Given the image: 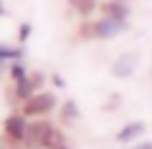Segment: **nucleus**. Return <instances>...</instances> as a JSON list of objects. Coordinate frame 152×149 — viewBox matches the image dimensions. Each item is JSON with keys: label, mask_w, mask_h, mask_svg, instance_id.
<instances>
[{"label": "nucleus", "mask_w": 152, "mask_h": 149, "mask_svg": "<svg viewBox=\"0 0 152 149\" xmlns=\"http://www.w3.org/2000/svg\"><path fill=\"white\" fill-rule=\"evenodd\" d=\"M56 104H58V99L53 91H36L28 101H23L20 114L23 116H46L51 109H56Z\"/></svg>", "instance_id": "nucleus-1"}, {"label": "nucleus", "mask_w": 152, "mask_h": 149, "mask_svg": "<svg viewBox=\"0 0 152 149\" xmlns=\"http://www.w3.org/2000/svg\"><path fill=\"white\" fill-rule=\"evenodd\" d=\"M127 28H129V20H114V18H107L104 15L102 20H96L91 25V38H114L119 36V33H124Z\"/></svg>", "instance_id": "nucleus-2"}, {"label": "nucleus", "mask_w": 152, "mask_h": 149, "mask_svg": "<svg viewBox=\"0 0 152 149\" xmlns=\"http://www.w3.org/2000/svg\"><path fill=\"white\" fill-rule=\"evenodd\" d=\"M28 124H31V121H28L23 114H10V116L5 119V124H3V132H5V137L10 139V142H15V144H26Z\"/></svg>", "instance_id": "nucleus-3"}, {"label": "nucleus", "mask_w": 152, "mask_h": 149, "mask_svg": "<svg viewBox=\"0 0 152 149\" xmlns=\"http://www.w3.org/2000/svg\"><path fill=\"white\" fill-rule=\"evenodd\" d=\"M51 132H53L51 121H43V119L31 121L28 124V134H26V147L28 149H43V142Z\"/></svg>", "instance_id": "nucleus-4"}, {"label": "nucleus", "mask_w": 152, "mask_h": 149, "mask_svg": "<svg viewBox=\"0 0 152 149\" xmlns=\"http://www.w3.org/2000/svg\"><path fill=\"white\" fill-rule=\"evenodd\" d=\"M137 66H140V56L137 53H122L119 58L112 63V73L117 76V78H127V76H132L137 71Z\"/></svg>", "instance_id": "nucleus-5"}, {"label": "nucleus", "mask_w": 152, "mask_h": 149, "mask_svg": "<svg viewBox=\"0 0 152 149\" xmlns=\"http://www.w3.org/2000/svg\"><path fill=\"white\" fill-rule=\"evenodd\" d=\"M102 10L107 18H114V20H127L129 18V5L124 0H107L102 5Z\"/></svg>", "instance_id": "nucleus-6"}, {"label": "nucleus", "mask_w": 152, "mask_h": 149, "mask_svg": "<svg viewBox=\"0 0 152 149\" xmlns=\"http://www.w3.org/2000/svg\"><path fill=\"white\" fill-rule=\"evenodd\" d=\"M142 134H145V124H142V121H129L127 126L119 129V134H117V142L129 144V142H137Z\"/></svg>", "instance_id": "nucleus-7"}, {"label": "nucleus", "mask_w": 152, "mask_h": 149, "mask_svg": "<svg viewBox=\"0 0 152 149\" xmlns=\"http://www.w3.org/2000/svg\"><path fill=\"white\" fill-rule=\"evenodd\" d=\"M69 8L81 18H89L96 8V0H69Z\"/></svg>", "instance_id": "nucleus-8"}, {"label": "nucleus", "mask_w": 152, "mask_h": 149, "mask_svg": "<svg viewBox=\"0 0 152 149\" xmlns=\"http://www.w3.org/2000/svg\"><path fill=\"white\" fill-rule=\"evenodd\" d=\"M33 94H36V86H33L31 76L15 84V99H18V101H28V99H31Z\"/></svg>", "instance_id": "nucleus-9"}, {"label": "nucleus", "mask_w": 152, "mask_h": 149, "mask_svg": "<svg viewBox=\"0 0 152 149\" xmlns=\"http://www.w3.org/2000/svg\"><path fill=\"white\" fill-rule=\"evenodd\" d=\"M79 116H81V114H79V106H76V101H74V99H69V101L61 106V121H64V124H74Z\"/></svg>", "instance_id": "nucleus-10"}, {"label": "nucleus", "mask_w": 152, "mask_h": 149, "mask_svg": "<svg viewBox=\"0 0 152 149\" xmlns=\"http://www.w3.org/2000/svg\"><path fill=\"white\" fill-rule=\"evenodd\" d=\"M43 149H66V139H64V134H61L58 129H53V132L46 137Z\"/></svg>", "instance_id": "nucleus-11"}, {"label": "nucleus", "mask_w": 152, "mask_h": 149, "mask_svg": "<svg viewBox=\"0 0 152 149\" xmlns=\"http://www.w3.org/2000/svg\"><path fill=\"white\" fill-rule=\"evenodd\" d=\"M23 48H13V46H0V61H20Z\"/></svg>", "instance_id": "nucleus-12"}, {"label": "nucleus", "mask_w": 152, "mask_h": 149, "mask_svg": "<svg viewBox=\"0 0 152 149\" xmlns=\"http://www.w3.org/2000/svg\"><path fill=\"white\" fill-rule=\"evenodd\" d=\"M8 76H10V78H13V81H15V84H18V81L28 78V71H26V66H23L20 61H15V63L10 66V71H8Z\"/></svg>", "instance_id": "nucleus-13"}, {"label": "nucleus", "mask_w": 152, "mask_h": 149, "mask_svg": "<svg viewBox=\"0 0 152 149\" xmlns=\"http://www.w3.org/2000/svg\"><path fill=\"white\" fill-rule=\"evenodd\" d=\"M28 36H31V23H23L20 25V31H18V41H28Z\"/></svg>", "instance_id": "nucleus-14"}, {"label": "nucleus", "mask_w": 152, "mask_h": 149, "mask_svg": "<svg viewBox=\"0 0 152 149\" xmlns=\"http://www.w3.org/2000/svg\"><path fill=\"white\" fill-rule=\"evenodd\" d=\"M31 81H33V86H36V91H41V86H43V73H31Z\"/></svg>", "instance_id": "nucleus-15"}, {"label": "nucleus", "mask_w": 152, "mask_h": 149, "mask_svg": "<svg viewBox=\"0 0 152 149\" xmlns=\"http://www.w3.org/2000/svg\"><path fill=\"white\" fill-rule=\"evenodd\" d=\"M132 149H152V142H142V144H137V147H132Z\"/></svg>", "instance_id": "nucleus-16"}, {"label": "nucleus", "mask_w": 152, "mask_h": 149, "mask_svg": "<svg viewBox=\"0 0 152 149\" xmlns=\"http://www.w3.org/2000/svg\"><path fill=\"white\" fill-rule=\"evenodd\" d=\"M53 84H56V86H64V78H61L58 73H53Z\"/></svg>", "instance_id": "nucleus-17"}, {"label": "nucleus", "mask_w": 152, "mask_h": 149, "mask_svg": "<svg viewBox=\"0 0 152 149\" xmlns=\"http://www.w3.org/2000/svg\"><path fill=\"white\" fill-rule=\"evenodd\" d=\"M0 13H3V8H0Z\"/></svg>", "instance_id": "nucleus-18"}]
</instances>
